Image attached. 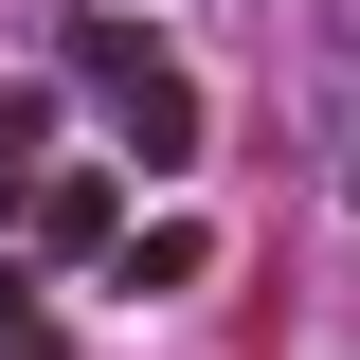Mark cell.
Listing matches in <instances>:
<instances>
[{
  "instance_id": "cell-3",
  "label": "cell",
  "mask_w": 360,
  "mask_h": 360,
  "mask_svg": "<svg viewBox=\"0 0 360 360\" xmlns=\"http://www.w3.org/2000/svg\"><path fill=\"white\" fill-rule=\"evenodd\" d=\"M198 270H217V234H198V217H162V234L127 252V288H198Z\"/></svg>"
},
{
  "instance_id": "cell-4",
  "label": "cell",
  "mask_w": 360,
  "mask_h": 360,
  "mask_svg": "<svg viewBox=\"0 0 360 360\" xmlns=\"http://www.w3.org/2000/svg\"><path fill=\"white\" fill-rule=\"evenodd\" d=\"M0 360H72V342H54V324H0Z\"/></svg>"
},
{
  "instance_id": "cell-1",
  "label": "cell",
  "mask_w": 360,
  "mask_h": 360,
  "mask_svg": "<svg viewBox=\"0 0 360 360\" xmlns=\"http://www.w3.org/2000/svg\"><path fill=\"white\" fill-rule=\"evenodd\" d=\"M72 72H90V108H108L144 162H198V90H180V54H144L127 18H90V37H72Z\"/></svg>"
},
{
  "instance_id": "cell-5",
  "label": "cell",
  "mask_w": 360,
  "mask_h": 360,
  "mask_svg": "<svg viewBox=\"0 0 360 360\" xmlns=\"http://www.w3.org/2000/svg\"><path fill=\"white\" fill-rule=\"evenodd\" d=\"M342 217H360V162H342Z\"/></svg>"
},
{
  "instance_id": "cell-6",
  "label": "cell",
  "mask_w": 360,
  "mask_h": 360,
  "mask_svg": "<svg viewBox=\"0 0 360 360\" xmlns=\"http://www.w3.org/2000/svg\"><path fill=\"white\" fill-rule=\"evenodd\" d=\"M342 37H360V0H342Z\"/></svg>"
},
{
  "instance_id": "cell-2",
  "label": "cell",
  "mask_w": 360,
  "mask_h": 360,
  "mask_svg": "<svg viewBox=\"0 0 360 360\" xmlns=\"http://www.w3.org/2000/svg\"><path fill=\"white\" fill-rule=\"evenodd\" d=\"M37 252H108V180H54L37 198Z\"/></svg>"
}]
</instances>
